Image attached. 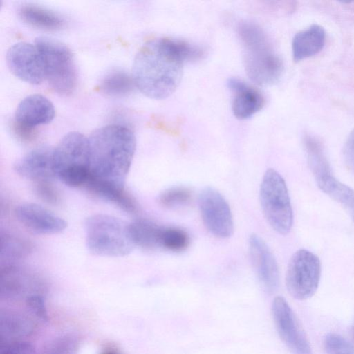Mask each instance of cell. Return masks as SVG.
<instances>
[{
  "label": "cell",
  "mask_w": 354,
  "mask_h": 354,
  "mask_svg": "<svg viewBox=\"0 0 354 354\" xmlns=\"http://www.w3.org/2000/svg\"><path fill=\"white\" fill-rule=\"evenodd\" d=\"M191 190L185 187H173L163 191L158 197V201L163 207L174 208L184 206L192 199Z\"/></svg>",
  "instance_id": "obj_26"
},
{
  "label": "cell",
  "mask_w": 354,
  "mask_h": 354,
  "mask_svg": "<svg viewBox=\"0 0 354 354\" xmlns=\"http://www.w3.org/2000/svg\"><path fill=\"white\" fill-rule=\"evenodd\" d=\"M259 198L270 225L281 234H288L293 223L290 199L284 179L274 169L270 168L264 174Z\"/></svg>",
  "instance_id": "obj_7"
},
{
  "label": "cell",
  "mask_w": 354,
  "mask_h": 354,
  "mask_svg": "<svg viewBox=\"0 0 354 354\" xmlns=\"http://www.w3.org/2000/svg\"><path fill=\"white\" fill-rule=\"evenodd\" d=\"M6 62L11 73L25 82L39 84L45 79L41 59L35 45L25 41L14 44L7 51Z\"/></svg>",
  "instance_id": "obj_12"
},
{
  "label": "cell",
  "mask_w": 354,
  "mask_h": 354,
  "mask_svg": "<svg viewBox=\"0 0 354 354\" xmlns=\"http://www.w3.org/2000/svg\"><path fill=\"white\" fill-rule=\"evenodd\" d=\"M321 276V263L315 254L305 249L291 257L286 275L290 295L299 300L306 299L316 292Z\"/></svg>",
  "instance_id": "obj_8"
},
{
  "label": "cell",
  "mask_w": 354,
  "mask_h": 354,
  "mask_svg": "<svg viewBox=\"0 0 354 354\" xmlns=\"http://www.w3.org/2000/svg\"><path fill=\"white\" fill-rule=\"evenodd\" d=\"M353 339H354V326L353 327Z\"/></svg>",
  "instance_id": "obj_34"
},
{
  "label": "cell",
  "mask_w": 354,
  "mask_h": 354,
  "mask_svg": "<svg viewBox=\"0 0 354 354\" xmlns=\"http://www.w3.org/2000/svg\"><path fill=\"white\" fill-rule=\"evenodd\" d=\"M75 345L69 339H62L52 345L44 354H74Z\"/></svg>",
  "instance_id": "obj_32"
},
{
  "label": "cell",
  "mask_w": 354,
  "mask_h": 354,
  "mask_svg": "<svg viewBox=\"0 0 354 354\" xmlns=\"http://www.w3.org/2000/svg\"><path fill=\"white\" fill-rule=\"evenodd\" d=\"M43 64L45 79L60 95L71 94L77 83V71L73 55L62 42L48 37H39L35 44Z\"/></svg>",
  "instance_id": "obj_6"
},
{
  "label": "cell",
  "mask_w": 354,
  "mask_h": 354,
  "mask_svg": "<svg viewBox=\"0 0 354 354\" xmlns=\"http://www.w3.org/2000/svg\"><path fill=\"white\" fill-rule=\"evenodd\" d=\"M55 178L70 187H84L91 174L88 138L72 131L53 150Z\"/></svg>",
  "instance_id": "obj_4"
},
{
  "label": "cell",
  "mask_w": 354,
  "mask_h": 354,
  "mask_svg": "<svg viewBox=\"0 0 354 354\" xmlns=\"http://www.w3.org/2000/svg\"><path fill=\"white\" fill-rule=\"evenodd\" d=\"M88 138L90 177L124 187L136 149L128 127L109 124L93 131Z\"/></svg>",
  "instance_id": "obj_2"
},
{
  "label": "cell",
  "mask_w": 354,
  "mask_h": 354,
  "mask_svg": "<svg viewBox=\"0 0 354 354\" xmlns=\"http://www.w3.org/2000/svg\"><path fill=\"white\" fill-rule=\"evenodd\" d=\"M26 304L30 310L43 321L48 319V313L43 297L37 294H32L26 298Z\"/></svg>",
  "instance_id": "obj_29"
},
{
  "label": "cell",
  "mask_w": 354,
  "mask_h": 354,
  "mask_svg": "<svg viewBox=\"0 0 354 354\" xmlns=\"http://www.w3.org/2000/svg\"><path fill=\"white\" fill-rule=\"evenodd\" d=\"M249 252L261 285L267 292H274L279 285V273L269 247L259 236L253 234L249 239Z\"/></svg>",
  "instance_id": "obj_14"
},
{
  "label": "cell",
  "mask_w": 354,
  "mask_h": 354,
  "mask_svg": "<svg viewBox=\"0 0 354 354\" xmlns=\"http://www.w3.org/2000/svg\"><path fill=\"white\" fill-rule=\"evenodd\" d=\"M324 348L327 354H354L353 346L344 337L336 333L326 336Z\"/></svg>",
  "instance_id": "obj_27"
},
{
  "label": "cell",
  "mask_w": 354,
  "mask_h": 354,
  "mask_svg": "<svg viewBox=\"0 0 354 354\" xmlns=\"http://www.w3.org/2000/svg\"><path fill=\"white\" fill-rule=\"evenodd\" d=\"M238 34L243 44L244 66L250 79L259 86L278 82L283 71V63L262 28L252 22H241Z\"/></svg>",
  "instance_id": "obj_3"
},
{
  "label": "cell",
  "mask_w": 354,
  "mask_h": 354,
  "mask_svg": "<svg viewBox=\"0 0 354 354\" xmlns=\"http://www.w3.org/2000/svg\"><path fill=\"white\" fill-rule=\"evenodd\" d=\"M204 55L202 48L184 41L169 38L148 41L133 60L134 84L148 97L165 99L178 86L185 62L198 60Z\"/></svg>",
  "instance_id": "obj_1"
},
{
  "label": "cell",
  "mask_w": 354,
  "mask_h": 354,
  "mask_svg": "<svg viewBox=\"0 0 354 354\" xmlns=\"http://www.w3.org/2000/svg\"><path fill=\"white\" fill-rule=\"evenodd\" d=\"M33 324L23 313L15 311L1 312L0 315V336L1 341L20 338L32 333Z\"/></svg>",
  "instance_id": "obj_22"
},
{
  "label": "cell",
  "mask_w": 354,
  "mask_h": 354,
  "mask_svg": "<svg viewBox=\"0 0 354 354\" xmlns=\"http://www.w3.org/2000/svg\"><path fill=\"white\" fill-rule=\"evenodd\" d=\"M54 148L39 147L28 151L15 163V171L33 182L51 180L55 178L53 165Z\"/></svg>",
  "instance_id": "obj_15"
},
{
  "label": "cell",
  "mask_w": 354,
  "mask_h": 354,
  "mask_svg": "<svg viewBox=\"0 0 354 354\" xmlns=\"http://www.w3.org/2000/svg\"><path fill=\"white\" fill-rule=\"evenodd\" d=\"M53 103L45 96L33 94L24 98L18 104L13 120L15 133L24 141H29L35 129L50 122L55 117Z\"/></svg>",
  "instance_id": "obj_9"
},
{
  "label": "cell",
  "mask_w": 354,
  "mask_h": 354,
  "mask_svg": "<svg viewBox=\"0 0 354 354\" xmlns=\"http://www.w3.org/2000/svg\"><path fill=\"white\" fill-rule=\"evenodd\" d=\"M18 14L27 24L45 30H57L64 25V20L60 15L48 8L32 3L21 6Z\"/></svg>",
  "instance_id": "obj_21"
},
{
  "label": "cell",
  "mask_w": 354,
  "mask_h": 354,
  "mask_svg": "<svg viewBox=\"0 0 354 354\" xmlns=\"http://www.w3.org/2000/svg\"><path fill=\"white\" fill-rule=\"evenodd\" d=\"M33 188L36 195L43 201L52 205L59 203V192L52 184L51 180L34 182Z\"/></svg>",
  "instance_id": "obj_28"
},
{
  "label": "cell",
  "mask_w": 354,
  "mask_h": 354,
  "mask_svg": "<svg viewBox=\"0 0 354 354\" xmlns=\"http://www.w3.org/2000/svg\"><path fill=\"white\" fill-rule=\"evenodd\" d=\"M271 310L277 333L292 353L313 354L309 342L286 300L282 297H276Z\"/></svg>",
  "instance_id": "obj_11"
},
{
  "label": "cell",
  "mask_w": 354,
  "mask_h": 354,
  "mask_svg": "<svg viewBox=\"0 0 354 354\" xmlns=\"http://www.w3.org/2000/svg\"><path fill=\"white\" fill-rule=\"evenodd\" d=\"M17 220L30 231L54 234L64 231L67 222L42 205L34 203L20 204L15 209Z\"/></svg>",
  "instance_id": "obj_13"
},
{
  "label": "cell",
  "mask_w": 354,
  "mask_h": 354,
  "mask_svg": "<svg viewBox=\"0 0 354 354\" xmlns=\"http://www.w3.org/2000/svg\"><path fill=\"white\" fill-rule=\"evenodd\" d=\"M84 187L94 196L113 204L126 212L133 214L137 211L136 201L125 190L124 187L89 178Z\"/></svg>",
  "instance_id": "obj_18"
},
{
  "label": "cell",
  "mask_w": 354,
  "mask_h": 354,
  "mask_svg": "<svg viewBox=\"0 0 354 354\" xmlns=\"http://www.w3.org/2000/svg\"><path fill=\"white\" fill-rule=\"evenodd\" d=\"M1 354H36L34 347L26 342H15L1 348Z\"/></svg>",
  "instance_id": "obj_31"
},
{
  "label": "cell",
  "mask_w": 354,
  "mask_h": 354,
  "mask_svg": "<svg viewBox=\"0 0 354 354\" xmlns=\"http://www.w3.org/2000/svg\"><path fill=\"white\" fill-rule=\"evenodd\" d=\"M227 84L234 93L232 109L236 118L248 119L263 108L265 100L258 90L238 78H230Z\"/></svg>",
  "instance_id": "obj_16"
},
{
  "label": "cell",
  "mask_w": 354,
  "mask_h": 354,
  "mask_svg": "<svg viewBox=\"0 0 354 354\" xmlns=\"http://www.w3.org/2000/svg\"><path fill=\"white\" fill-rule=\"evenodd\" d=\"M102 354H119L118 351L113 349H107L104 351Z\"/></svg>",
  "instance_id": "obj_33"
},
{
  "label": "cell",
  "mask_w": 354,
  "mask_h": 354,
  "mask_svg": "<svg viewBox=\"0 0 354 354\" xmlns=\"http://www.w3.org/2000/svg\"><path fill=\"white\" fill-rule=\"evenodd\" d=\"M135 86L132 76L126 72L113 71L105 75L102 80L99 89L104 95L117 97L129 93Z\"/></svg>",
  "instance_id": "obj_23"
},
{
  "label": "cell",
  "mask_w": 354,
  "mask_h": 354,
  "mask_svg": "<svg viewBox=\"0 0 354 354\" xmlns=\"http://www.w3.org/2000/svg\"><path fill=\"white\" fill-rule=\"evenodd\" d=\"M30 245L18 237L5 234L1 236V267L16 266V263L28 254Z\"/></svg>",
  "instance_id": "obj_24"
},
{
  "label": "cell",
  "mask_w": 354,
  "mask_h": 354,
  "mask_svg": "<svg viewBox=\"0 0 354 354\" xmlns=\"http://www.w3.org/2000/svg\"><path fill=\"white\" fill-rule=\"evenodd\" d=\"M343 158L347 168L354 174V129L350 132L344 142Z\"/></svg>",
  "instance_id": "obj_30"
},
{
  "label": "cell",
  "mask_w": 354,
  "mask_h": 354,
  "mask_svg": "<svg viewBox=\"0 0 354 354\" xmlns=\"http://www.w3.org/2000/svg\"><path fill=\"white\" fill-rule=\"evenodd\" d=\"M319 188L342 205L354 223V189L339 181L330 165L312 173Z\"/></svg>",
  "instance_id": "obj_17"
},
{
  "label": "cell",
  "mask_w": 354,
  "mask_h": 354,
  "mask_svg": "<svg viewBox=\"0 0 354 354\" xmlns=\"http://www.w3.org/2000/svg\"><path fill=\"white\" fill-rule=\"evenodd\" d=\"M326 42V32L318 24L309 27L295 34L292 41V57L295 62H300L319 53Z\"/></svg>",
  "instance_id": "obj_19"
},
{
  "label": "cell",
  "mask_w": 354,
  "mask_h": 354,
  "mask_svg": "<svg viewBox=\"0 0 354 354\" xmlns=\"http://www.w3.org/2000/svg\"><path fill=\"white\" fill-rule=\"evenodd\" d=\"M128 234L133 246L145 250L160 248L162 226L146 219L128 223Z\"/></svg>",
  "instance_id": "obj_20"
},
{
  "label": "cell",
  "mask_w": 354,
  "mask_h": 354,
  "mask_svg": "<svg viewBox=\"0 0 354 354\" xmlns=\"http://www.w3.org/2000/svg\"><path fill=\"white\" fill-rule=\"evenodd\" d=\"M199 209L207 229L219 238L230 237L234 230V222L230 206L216 189L206 187L198 198Z\"/></svg>",
  "instance_id": "obj_10"
},
{
  "label": "cell",
  "mask_w": 354,
  "mask_h": 354,
  "mask_svg": "<svg viewBox=\"0 0 354 354\" xmlns=\"http://www.w3.org/2000/svg\"><path fill=\"white\" fill-rule=\"evenodd\" d=\"M86 245L93 254L120 257L128 255L134 248L128 234V223L112 216L95 214L84 223Z\"/></svg>",
  "instance_id": "obj_5"
},
{
  "label": "cell",
  "mask_w": 354,
  "mask_h": 354,
  "mask_svg": "<svg viewBox=\"0 0 354 354\" xmlns=\"http://www.w3.org/2000/svg\"><path fill=\"white\" fill-rule=\"evenodd\" d=\"M189 241V236L184 230L176 227H163L160 248L172 252H180L188 247Z\"/></svg>",
  "instance_id": "obj_25"
}]
</instances>
